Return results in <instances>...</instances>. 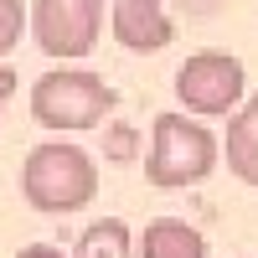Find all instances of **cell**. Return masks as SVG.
<instances>
[{"instance_id": "3957f363", "label": "cell", "mask_w": 258, "mask_h": 258, "mask_svg": "<svg viewBox=\"0 0 258 258\" xmlns=\"http://www.w3.org/2000/svg\"><path fill=\"white\" fill-rule=\"evenodd\" d=\"M114 109V88L88 68H52L31 83V119L52 135L98 129Z\"/></svg>"}, {"instance_id": "ba28073f", "label": "cell", "mask_w": 258, "mask_h": 258, "mask_svg": "<svg viewBox=\"0 0 258 258\" xmlns=\"http://www.w3.org/2000/svg\"><path fill=\"white\" fill-rule=\"evenodd\" d=\"M140 258H207V238L186 217H155L145 227V238L135 243Z\"/></svg>"}, {"instance_id": "52a82bcc", "label": "cell", "mask_w": 258, "mask_h": 258, "mask_svg": "<svg viewBox=\"0 0 258 258\" xmlns=\"http://www.w3.org/2000/svg\"><path fill=\"white\" fill-rule=\"evenodd\" d=\"M222 145H227V170H232L243 186H258V93L232 109Z\"/></svg>"}, {"instance_id": "9c48e42d", "label": "cell", "mask_w": 258, "mask_h": 258, "mask_svg": "<svg viewBox=\"0 0 258 258\" xmlns=\"http://www.w3.org/2000/svg\"><path fill=\"white\" fill-rule=\"evenodd\" d=\"M73 258H135V232H129L124 217H98L83 227Z\"/></svg>"}, {"instance_id": "5b68a950", "label": "cell", "mask_w": 258, "mask_h": 258, "mask_svg": "<svg viewBox=\"0 0 258 258\" xmlns=\"http://www.w3.org/2000/svg\"><path fill=\"white\" fill-rule=\"evenodd\" d=\"M36 47L57 62H78L103 36V0H36L26 11Z\"/></svg>"}, {"instance_id": "8992f818", "label": "cell", "mask_w": 258, "mask_h": 258, "mask_svg": "<svg viewBox=\"0 0 258 258\" xmlns=\"http://www.w3.org/2000/svg\"><path fill=\"white\" fill-rule=\"evenodd\" d=\"M109 31L129 52H160V47H170V36H176V26H170L160 0H114Z\"/></svg>"}, {"instance_id": "277c9868", "label": "cell", "mask_w": 258, "mask_h": 258, "mask_svg": "<svg viewBox=\"0 0 258 258\" xmlns=\"http://www.w3.org/2000/svg\"><path fill=\"white\" fill-rule=\"evenodd\" d=\"M248 93V73L232 52H197L176 68V98L186 103L191 119H217L232 114Z\"/></svg>"}, {"instance_id": "7c38bea8", "label": "cell", "mask_w": 258, "mask_h": 258, "mask_svg": "<svg viewBox=\"0 0 258 258\" xmlns=\"http://www.w3.org/2000/svg\"><path fill=\"white\" fill-rule=\"evenodd\" d=\"M16 258H68L62 248H52V243H31V248H21Z\"/></svg>"}, {"instance_id": "6da1fadb", "label": "cell", "mask_w": 258, "mask_h": 258, "mask_svg": "<svg viewBox=\"0 0 258 258\" xmlns=\"http://www.w3.org/2000/svg\"><path fill=\"white\" fill-rule=\"evenodd\" d=\"M21 197L36 212H83L98 197V165L83 145L47 140L21 160Z\"/></svg>"}, {"instance_id": "8fae6325", "label": "cell", "mask_w": 258, "mask_h": 258, "mask_svg": "<svg viewBox=\"0 0 258 258\" xmlns=\"http://www.w3.org/2000/svg\"><path fill=\"white\" fill-rule=\"evenodd\" d=\"M16 88H21V78H16L11 68H0V124H6V103L16 98Z\"/></svg>"}, {"instance_id": "7a4b0ae2", "label": "cell", "mask_w": 258, "mask_h": 258, "mask_svg": "<svg viewBox=\"0 0 258 258\" xmlns=\"http://www.w3.org/2000/svg\"><path fill=\"white\" fill-rule=\"evenodd\" d=\"M217 155H222V140L212 135L202 119H191V114H155L145 176L160 191H186V186H197V181H207L212 170H217Z\"/></svg>"}, {"instance_id": "30bf717a", "label": "cell", "mask_w": 258, "mask_h": 258, "mask_svg": "<svg viewBox=\"0 0 258 258\" xmlns=\"http://www.w3.org/2000/svg\"><path fill=\"white\" fill-rule=\"evenodd\" d=\"M26 31V6L21 0H0V57H11Z\"/></svg>"}]
</instances>
